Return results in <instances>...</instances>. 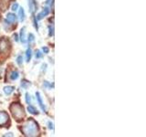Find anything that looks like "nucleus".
Wrapping results in <instances>:
<instances>
[{
    "mask_svg": "<svg viewBox=\"0 0 146 137\" xmlns=\"http://www.w3.org/2000/svg\"><path fill=\"white\" fill-rule=\"evenodd\" d=\"M4 136L6 137V136H14V134H12V132H8V134H4Z\"/></svg>",
    "mask_w": 146,
    "mask_h": 137,
    "instance_id": "nucleus-26",
    "label": "nucleus"
},
{
    "mask_svg": "<svg viewBox=\"0 0 146 137\" xmlns=\"http://www.w3.org/2000/svg\"><path fill=\"white\" fill-rule=\"evenodd\" d=\"M21 131L26 136H30V137L38 135L39 132L38 123L34 120H32V119H29V120H27L26 122V123L21 128Z\"/></svg>",
    "mask_w": 146,
    "mask_h": 137,
    "instance_id": "nucleus-1",
    "label": "nucleus"
},
{
    "mask_svg": "<svg viewBox=\"0 0 146 137\" xmlns=\"http://www.w3.org/2000/svg\"><path fill=\"white\" fill-rule=\"evenodd\" d=\"M48 13H49V9H48V7H45L42 11H41L40 13H38V17H36V19H38V20L42 19L43 17H45L46 16H48Z\"/></svg>",
    "mask_w": 146,
    "mask_h": 137,
    "instance_id": "nucleus-6",
    "label": "nucleus"
},
{
    "mask_svg": "<svg viewBox=\"0 0 146 137\" xmlns=\"http://www.w3.org/2000/svg\"><path fill=\"white\" fill-rule=\"evenodd\" d=\"M26 102L27 104H30V102H31V98L29 93H26Z\"/></svg>",
    "mask_w": 146,
    "mask_h": 137,
    "instance_id": "nucleus-18",
    "label": "nucleus"
},
{
    "mask_svg": "<svg viewBox=\"0 0 146 137\" xmlns=\"http://www.w3.org/2000/svg\"><path fill=\"white\" fill-rule=\"evenodd\" d=\"M11 0H0V9L1 11L5 12L8 8L9 5H10Z\"/></svg>",
    "mask_w": 146,
    "mask_h": 137,
    "instance_id": "nucleus-5",
    "label": "nucleus"
},
{
    "mask_svg": "<svg viewBox=\"0 0 146 137\" xmlns=\"http://www.w3.org/2000/svg\"><path fill=\"white\" fill-rule=\"evenodd\" d=\"M48 128H49V129H51V130H53V129H54L53 123H52L51 122H48Z\"/></svg>",
    "mask_w": 146,
    "mask_h": 137,
    "instance_id": "nucleus-23",
    "label": "nucleus"
},
{
    "mask_svg": "<svg viewBox=\"0 0 146 137\" xmlns=\"http://www.w3.org/2000/svg\"><path fill=\"white\" fill-rule=\"evenodd\" d=\"M7 20L10 23H15L17 21V17L15 14L13 13H8L7 15Z\"/></svg>",
    "mask_w": 146,
    "mask_h": 137,
    "instance_id": "nucleus-8",
    "label": "nucleus"
},
{
    "mask_svg": "<svg viewBox=\"0 0 146 137\" xmlns=\"http://www.w3.org/2000/svg\"><path fill=\"white\" fill-rule=\"evenodd\" d=\"M29 85V82H27V80H23L22 82H21V86L23 87L24 89H27V86Z\"/></svg>",
    "mask_w": 146,
    "mask_h": 137,
    "instance_id": "nucleus-17",
    "label": "nucleus"
},
{
    "mask_svg": "<svg viewBox=\"0 0 146 137\" xmlns=\"http://www.w3.org/2000/svg\"><path fill=\"white\" fill-rule=\"evenodd\" d=\"M44 86H45V87H48V88H51V87H53V85L49 84L48 81H45V82H44Z\"/></svg>",
    "mask_w": 146,
    "mask_h": 137,
    "instance_id": "nucleus-22",
    "label": "nucleus"
},
{
    "mask_svg": "<svg viewBox=\"0 0 146 137\" xmlns=\"http://www.w3.org/2000/svg\"><path fill=\"white\" fill-rule=\"evenodd\" d=\"M10 43L7 39H0V51L2 53H7L10 49Z\"/></svg>",
    "mask_w": 146,
    "mask_h": 137,
    "instance_id": "nucleus-3",
    "label": "nucleus"
},
{
    "mask_svg": "<svg viewBox=\"0 0 146 137\" xmlns=\"http://www.w3.org/2000/svg\"><path fill=\"white\" fill-rule=\"evenodd\" d=\"M14 39H15L16 41H18V39H17V35H14Z\"/></svg>",
    "mask_w": 146,
    "mask_h": 137,
    "instance_id": "nucleus-28",
    "label": "nucleus"
},
{
    "mask_svg": "<svg viewBox=\"0 0 146 137\" xmlns=\"http://www.w3.org/2000/svg\"><path fill=\"white\" fill-rule=\"evenodd\" d=\"M20 39H21V41L23 43H25L27 41V39H26V27H23L20 31Z\"/></svg>",
    "mask_w": 146,
    "mask_h": 137,
    "instance_id": "nucleus-10",
    "label": "nucleus"
},
{
    "mask_svg": "<svg viewBox=\"0 0 146 137\" xmlns=\"http://www.w3.org/2000/svg\"><path fill=\"white\" fill-rule=\"evenodd\" d=\"M17 62L18 65H22V63H23V59H22V56H18L17 58Z\"/></svg>",
    "mask_w": 146,
    "mask_h": 137,
    "instance_id": "nucleus-19",
    "label": "nucleus"
},
{
    "mask_svg": "<svg viewBox=\"0 0 146 137\" xmlns=\"http://www.w3.org/2000/svg\"><path fill=\"white\" fill-rule=\"evenodd\" d=\"M49 30H50L49 35H50V36H52V35H53V27H49Z\"/></svg>",
    "mask_w": 146,
    "mask_h": 137,
    "instance_id": "nucleus-24",
    "label": "nucleus"
},
{
    "mask_svg": "<svg viewBox=\"0 0 146 137\" xmlns=\"http://www.w3.org/2000/svg\"><path fill=\"white\" fill-rule=\"evenodd\" d=\"M31 55H32V53H31V49H27V52H26V61L29 62V61H30V59H31Z\"/></svg>",
    "mask_w": 146,
    "mask_h": 137,
    "instance_id": "nucleus-15",
    "label": "nucleus"
},
{
    "mask_svg": "<svg viewBox=\"0 0 146 137\" xmlns=\"http://www.w3.org/2000/svg\"><path fill=\"white\" fill-rule=\"evenodd\" d=\"M18 16H19V19H20V21H24V20H25L26 15H25V11H24V8H23V7L19 8V12H18Z\"/></svg>",
    "mask_w": 146,
    "mask_h": 137,
    "instance_id": "nucleus-12",
    "label": "nucleus"
},
{
    "mask_svg": "<svg viewBox=\"0 0 146 137\" xmlns=\"http://www.w3.org/2000/svg\"><path fill=\"white\" fill-rule=\"evenodd\" d=\"M9 109H10V112L12 113L13 117L17 121L22 120L23 117L25 116L24 108H23L19 103H12Z\"/></svg>",
    "mask_w": 146,
    "mask_h": 137,
    "instance_id": "nucleus-2",
    "label": "nucleus"
},
{
    "mask_svg": "<svg viewBox=\"0 0 146 137\" xmlns=\"http://www.w3.org/2000/svg\"><path fill=\"white\" fill-rule=\"evenodd\" d=\"M18 77H19V73H18V71L17 70H14L11 72V74H10V79L12 80H16L18 79Z\"/></svg>",
    "mask_w": 146,
    "mask_h": 137,
    "instance_id": "nucleus-13",
    "label": "nucleus"
},
{
    "mask_svg": "<svg viewBox=\"0 0 146 137\" xmlns=\"http://www.w3.org/2000/svg\"><path fill=\"white\" fill-rule=\"evenodd\" d=\"M43 57V53H41L40 50H36V59H40Z\"/></svg>",
    "mask_w": 146,
    "mask_h": 137,
    "instance_id": "nucleus-16",
    "label": "nucleus"
},
{
    "mask_svg": "<svg viewBox=\"0 0 146 137\" xmlns=\"http://www.w3.org/2000/svg\"><path fill=\"white\" fill-rule=\"evenodd\" d=\"M17 8H18V4L17 3H15L12 6V10L13 11H17Z\"/></svg>",
    "mask_w": 146,
    "mask_h": 137,
    "instance_id": "nucleus-21",
    "label": "nucleus"
},
{
    "mask_svg": "<svg viewBox=\"0 0 146 137\" xmlns=\"http://www.w3.org/2000/svg\"><path fill=\"white\" fill-rule=\"evenodd\" d=\"M52 1H53V0H48V1L46 2V4H47V5H50V4H52Z\"/></svg>",
    "mask_w": 146,
    "mask_h": 137,
    "instance_id": "nucleus-27",
    "label": "nucleus"
},
{
    "mask_svg": "<svg viewBox=\"0 0 146 137\" xmlns=\"http://www.w3.org/2000/svg\"><path fill=\"white\" fill-rule=\"evenodd\" d=\"M14 90H15V88H14L13 86H6L4 88V92L6 93L7 95H10L13 93Z\"/></svg>",
    "mask_w": 146,
    "mask_h": 137,
    "instance_id": "nucleus-9",
    "label": "nucleus"
},
{
    "mask_svg": "<svg viewBox=\"0 0 146 137\" xmlns=\"http://www.w3.org/2000/svg\"><path fill=\"white\" fill-rule=\"evenodd\" d=\"M36 100H38V102L39 104V106L41 107V109H42L44 112H46V107H45V105H44V103L42 102V98H41L40 93L39 92H36Z\"/></svg>",
    "mask_w": 146,
    "mask_h": 137,
    "instance_id": "nucleus-7",
    "label": "nucleus"
},
{
    "mask_svg": "<svg viewBox=\"0 0 146 137\" xmlns=\"http://www.w3.org/2000/svg\"><path fill=\"white\" fill-rule=\"evenodd\" d=\"M8 114L5 112H0V125H5L8 122Z\"/></svg>",
    "mask_w": 146,
    "mask_h": 137,
    "instance_id": "nucleus-4",
    "label": "nucleus"
},
{
    "mask_svg": "<svg viewBox=\"0 0 146 137\" xmlns=\"http://www.w3.org/2000/svg\"><path fill=\"white\" fill-rule=\"evenodd\" d=\"M27 111H29L31 114H38V111H36L33 106H30V105L27 107Z\"/></svg>",
    "mask_w": 146,
    "mask_h": 137,
    "instance_id": "nucleus-14",
    "label": "nucleus"
},
{
    "mask_svg": "<svg viewBox=\"0 0 146 137\" xmlns=\"http://www.w3.org/2000/svg\"><path fill=\"white\" fill-rule=\"evenodd\" d=\"M29 10L31 13H33L35 10V7H36V3H35V0H29Z\"/></svg>",
    "mask_w": 146,
    "mask_h": 137,
    "instance_id": "nucleus-11",
    "label": "nucleus"
},
{
    "mask_svg": "<svg viewBox=\"0 0 146 137\" xmlns=\"http://www.w3.org/2000/svg\"><path fill=\"white\" fill-rule=\"evenodd\" d=\"M43 51H44L45 53H48L49 50H48V49L47 47H44V48H43Z\"/></svg>",
    "mask_w": 146,
    "mask_h": 137,
    "instance_id": "nucleus-25",
    "label": "nucleus"
},
{
    "mask_svg": "<svg viewBox=\"0 0 146 137\" xmlns=\"http://www.w3.org/2000/svg\"><path fill=\"white\" fill-rule=\"evenodd\" d=\"M34 39H35L34 35L33 34H29V42H33Z\"/></svg>",
    "mask_w": 146,
    "mask_h": 137,
    "instance_id": "nucleus-20",
    "label": "nucleus"
}]
</instances>
